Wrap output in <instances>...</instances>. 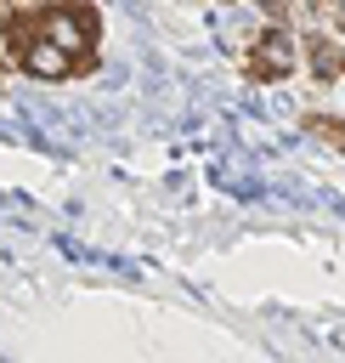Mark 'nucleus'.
Wrapping results in <instances>:
<instances>
[{
	"label": "nucleus",
	"instance_id": "obj_1",
	"mask_svg": "<svg viewBox=\"0 0 345 363\" xmlns=\"http://www.w3.org/2000/svg\"><path fill=\"white\" fill-rule=\"evenodd\" d=\"M40 28L74 57V68L79 74H96V62H102V11L90 6V0H51V6H40Z\"/></svg>",
	"mask_w": 345,
	"mask_h": 363
},
{
	"label": "nucleus",
	"instance_id": "obj_2",
	"mask_svg": "<svg viewBox=\"0 0 345 363\" xmlns=\"http://www.w3.org/2000/svg\"><path fill=\"white\" fill-rule=\"evenodd\" d=\"M243 68H249V79H260V85H277V79H288V74L300 68V40H294L283 23H266V28L255 34V45H249Z\"/></svg>",
	"mask_w": 345,
	"mask_h": 363
},
{
	"label": "nucleus",
	"instance_id": "obj_3",
	"mask_svg": "<svg viewBox=\"0 0 345 363\" xmlns=\"http://www.w3.org/2000/svg\"><path fill=\"white\" fill-rule=\"evenodd\" d=\"M300 62L311 68L317 85H334V79H345V40L339 34H305L300 40Z\"/></svg>",
	"mask_w": 345,
	"mask_h": 363
},
{
	"label": "nucleus",
	"instance_id": "obj_4",
	"mask_svg": "<svg viewBox=\"0 0 345 363\" xmlns=\"http://www.w3.org/2000/svg\"><path fill=\"white\" fill-rule=\"evenodd\" d=\"M300 130H305V136H317V142H328V147H339V153H345V119H334V113H305V119H300Z\"/></svg>",
	"mask_w": 345,
	"mask_h": 363
},
{
	"label": "nucleus",
	"instance_id": "obj_5",
	"mask_svg": "<svg viewBox=\"0 0 345 363\" xmlns=\"http://www.w3.org/2000/svg\"><path fill=\"white\" fill-rule=\"evenodd\" d=\"M249 6H255L266 23H283V28H288V23H294V11H300V0H249Z\"/></svg>",
	"mask_w": 345,
	"mask_h": 363
},
{
	"label": "nucleus",
	"instance_id": "obj_6",
	"mask_svg": "<svg viewBox=\"0 0 345 363\" xmlns=\"http://www.w3.org/2000/svg\"><path fill=\"white\" fill-rule=\"evenodd\" d=\"M0 11H6V6H0Z\"/></svg>",
	"mask_w": 345,
	"mask_h": 363
}]
</instances>
